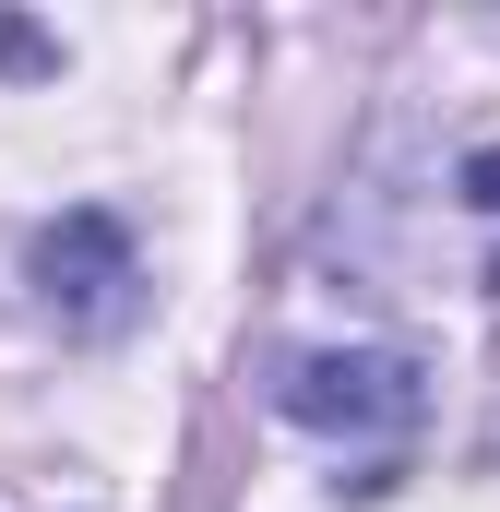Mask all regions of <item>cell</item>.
Segmentation results:
<instances>
[{
  "label": "cell",
  "mask_w": 500,
  "mask_h": 512,
  "mask_svg": "<svg viewBox=\"0 0 500 512\" xmlns=\"http://www.w3.org/2000/svg\"><path fill=\"white\" fill-rule=\"evenodd\" d=\"M286 417L334 429V441H393V429H417V370L393 346H322L286 370Z\"/></svg>",
  "instance_id": "1"
},
{
  "label": "cell",
  "mask_w": 500,
  "mask_h": 512,
  "mask_svg": "<svg viewBox=\"0 0 500 512\" xmlns=\"http://www.w3.org/2000/svg\"><path fill=\"white\" fill-rule=\"evenodd\" d=\"M36 298L72 322V334H108L131 310V239H120V215H60V227H36Z\"/></svg>",
  "instance_id": "2"
},
{
  "label": "cell",
  "mask_w": 500,
  "mask_h": 512,
  "mask_svg": "<svg viewBox=\"0 0 500 512\" xmlns=\"http://www.w3.org/2000/svg\"><path fill=\"white\" fill-rule=\"evenodd\" d=\"M465 203H477V215H500V143H477V155H465Z\"/></svg>",
  "instance_id": "3"
}]
</instances>
